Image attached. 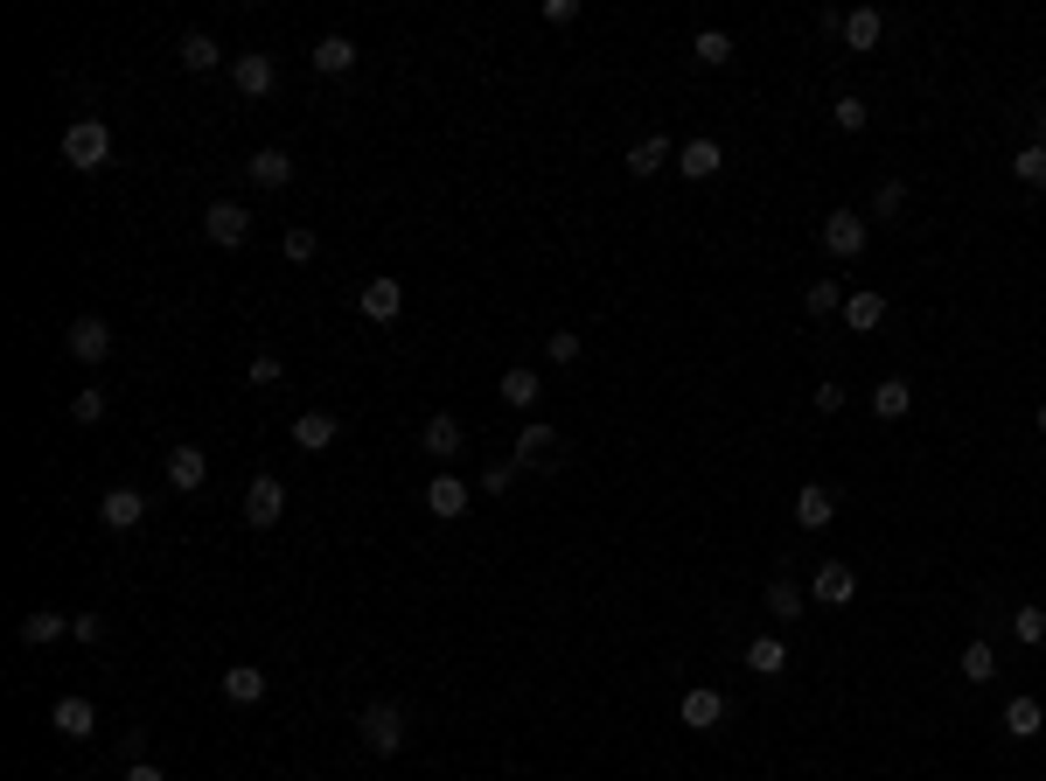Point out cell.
Instances as JSON below:
<instances>
[{
    "label": "cell",
    "instance_id": "cell-1",
    "mask_svg": "<svg viewBox=\"0 0 1046 781\" xmlns=\"http://www.w3.org/2000/svg\"><path fill=\"white\" fill-rule=\"evenodd\" d=\"M63 161H70L77 175L112 168V126H105V119H77V126H63Z\"/></svg>",
    "mask_w": 1046,
    "mask_h": 781
},
{
    "label": "cell",
    "instance_id": "cell-2",
    "mask_svg": "<svg viewBox=\"0 0 1046 781\" xmlns=\"http://www.w3.org/2000/svg\"><path fill=\"white\" fill-rule=\"evenodd\" d=\"M866 238H872V224L858 217V210H830V217H823V251H830V258H845V266H851L858 251H866Z\"/></svg>",
    "mask_w": 1046,
    "mask_h": 781
},
{
    "label": "cell",
    "instance_id": "cell-3",
    "mask_svg": "<svg viewBox=\"0 0 1046 781\" xmlns=\"http://www.w3.org/2000/svg\"><path fill=\"white\" fill-rule=\"evenodd\" d=\"M203 238L224 245V251H238L251 238V210H245V202H209V210H203Z\"/></svg>",
    "mask_w": 1046,
    "mask_h": 781
},
{
    "label": "cell",
    "instance_id": "cell-4",
    "mask_svg": "<svg viewBox=\"0 0 1046 781\" xmlns=\"http://www.w3.org/2000/svg\"><path fill=\"white\" fill-rule=\"evenodd\" d=\"M279 516H286V482H279V475H258V482L245 488V524H251V531H273Z\"/></svg>",
    "mask_w": 1046,
    "mask_h": 781
},
{
    "label": "cell",
    "instance_id": "cell-5",
    "mask_svg": "<svg viewBox=\"0 0 1046 781\" xmlns=\"http://www.w3.org/2000/svg\"><path fill=\"white\" fill-rule=\"evenodd\" d=\"M363 747H371V753H398V747H405V712L391 705V698L363 712Z\"/></svg>",
    "mask_w": 1046,
    "mask_h": 781
},
{
    "label": "cell",
    "instance_id": "cell-6",
    "mask_svg": "<svg viewBox=\"0 0 1046 781\" xmlns=\"http://www.w3.org/2000/svg\"><path fill=\"white\" fill-rule=\"evenodd\" d=\"M230 85H238V98H273V85H279V63L266 57V49H251V57H238V63H230Z\"/></svg>",
    "mask_w": 1046,
    "mask_h": 781
},
{
    "label": "cell",
    "instance_id": "cell-7",
    "mask_svg": "<svg viewBox=\"0 0 1046 781\" xmlns=\"http://www.w3.org/2000/svg\"><path fill=\"white\" fill-rule=\"evenodd\" d=\"M719 168H726V147H719L712 134H698V140L677 147V175H684V181H712Z\"/></svg>",
    "mask_w": 1046,
    "mask_h": 781
},
{
    "label": "cell",
    "instance_id": "cell-8",
    "mask_svg": "<svg viewBox=\"0 0 1046 781\" xmlns=\"http://www.w3.org/2000/svg\"><path fill=\"white\" fill-rule=\"evenodd\" d=\"M356 307H363V315H371L377 328H391V322L405 315V286H398V279H363V294H356Z\"/></svg>",
    "mask_w": 1046,
    "mask_h": 781
},
{
    "label": "cell",
    "instance_id": "cell-9",
    "mask_svg": "<svg viewBox=\"0 0 1046 781\" xmlns=\"http://www.w3.org/2000/svg\"><path fill=\"white\" fill-rule=\"evenodd\" d=\"M851 593H858V572H851V565H837V558H823V565H817V580H809V601H817V607H845Z\"/></svg>",
    "mask_w": 1046,
    "mask_h": 781
},
{
    "label": "cell",
    "instance_id": "cell-10",
    "mask_svg": "<svg viewBox=\"0 0 1046 781\" xmlns=\"http://www.w3.org/2000/svg\"><path fill=\"white\" fill-rule=\"evenodd\" d=\"M49 725H57L63 740H91V733H98V705L70 691V698H57V705H49Z\"/></svg>",
    "mask_w": 1046,
    "mask_h": 781
},
{
    "label": "cell",
    "instance_id": "cell-11",
    "mask_svg": "<svg viewBox=\"0 0 1046 781\" xmlns=\"http://www.w3.org/2000/svg\"><path fill=\"white\" fill-rule=\"evenodd\" d=\"M677 719H684L691 733H719V725H726V698H719L712 684H698V691H684V705H677Z\"/></svg>",
    "mask_w": 1046,
    "mask_h": 781
},
{
    "label": "cell",
    "instance_id": "cell-12",
    "mask_svg": "<svg viewBox=\"0 0 1046 781\" xmlns=\"http://www.w3.org/2000/svg\"><path fill=\"white\" fill-rule=\"evenodd\" d=\"M63 343H70V356H77V363H105V356H112V328H105L98 315H77Z\"/></svg>",
    "mask_w": 1046,
    "mask_h": 781
},
{
    "label": "cell",
    "instance_id": "cell-13",
    "mask_svg": "<svg viewBox=\"0 0 1046 781\" xmlns=\"http://www.w3.org/2000/svg\"><path fill=\"white\" fill-rule=\"evenodd\" d=\"M98 516H105V531H134L140 516H147V496L119 482V488H105V496H98Z\"/></svg>",
    "mask_w": 1046,
    "mask_h": 781
},
{
    "label": "cell",
    "instance_id": "cell-14",
    "mask_svg": "<svg viewBox=\"0 0 1046 781\" xmlns=\"http://www.w3.org/2000/svg\"><path fill=\"white\" fill-rule=\"evenodd\" d=\"M335 433H343V419H335V412H300V419H294V447H300V454H328Z\"/></svg>",
    "mask_w": 1046,
    "mask_h": 781
},
{
    "label": "cell",
    "instance_id": "cell-15",
    "mask_svg": "<svg viewBox=\"0 0 1046 781\" xmlns=\"http://www.w3.org/2000/svg\"><path fill=\"white\" fill-rule=\"evenodd\" d=\"M245 175H251V189H286V181H294V154L286 147H258Z\"/></svg>",
    "mask_w": 1046,
    "mask_h": 781
},
{
    "label": "cell",
    "instance_id": "cell-16",
    "mask_svg": "<svg viewBox=\"0 0 1046 781\" xmlns=\"http://www.w3.org/2000/svg\"><path fill=\"white\" fill-rule=\"evenodd\" d=\"M426 510L440 516V524L467 516V482H461V475H433V482H426Z\"/></svg>",
    "mask_w": 1046,
    "mask_h": 781
},
{
    "label": "cell",
    "instance_id": "cell-17",
    "mask_svg": "<svg viewBox=\"0 0 1046 781\" xmlns=\"http://www.w3.org/2000/svg\"><path fill=\"white\" fill-rule=\"evenodd\" d=\"M203 482H209V454L203 447H168V488L189 496V488H203Z\"/></svg>",
    "mask_w": 1046,
    "mask_h": 781
},
{
    "label": "cell",
    "instance_id": "cell-18",
    "mask_svg": "<svg viewBox=\"0 0 1046 781\" xmlns=\"http://www.w3.org/2000/svg\"><path fill=\"white\" fill-rule=\"evenodd\" d=\"M552 454H559V433H552V426H523L516 447H510L516 467H552Z\"/></svg>",
    "mask_w": 1046,
    "mask_h": 781
},
{
    "label": "cell",
    "instance_id": "cell-19",
    "mask_svg": "<svg viewBox=\"0 0 1046 781\" xmlns=\"http://www.w3.org/2000/svg\"><path fill=\"white\" fill-rule=\"evenodd\" d=\"M837 36H845L858 57H866V49H879V36H886V14H879V8H851L845 21H837Z\"/></svg>",
    "mask_w": 1046,
    "mask_h": 781
},
{
    "label": "cell",
    "instance_id": "cell-20",
    "mask_svg": "<svg viewBox=\"0 0 1046 781\" xmlns=\"http://www.w3.org/2000/svg\"><path fill=\"white\" fill-rule=\"evenodd\" d=\"M224 698L230 705H266V670L258 663H230L224 670Z\"/></svg>",
    "mask_w": 1046,
    "mask_h": 781
},
{
    "label": "cell",
    "instance_id": "cell-21",
    "mask_svg": "<svg viewBox=\"0 0 1046 781\" xmlns=\"http://www.w3.org/2000/svg\"><path fill=\"white\" fill-rule=\"evenodd\" d=\"M175 63H181V70H189V77H209V70H217V63H224V49H217V42H209L203 29H189V36H181V42H175Z\"/></svg>",
    "mask_w": 1046,
    "mask_h": 781
},
{
    "label": "cell",
    "instance_id": "cell-22",
    "mask_svg": "<svg viewBox=\"0 0 1046 781\" xmlns=\"http://www.w3.org/2000/svg\"><path fill=\"white\" fill-rule=\"evenodd\" d=\"M418 447H426L433 461H454L461 454V419H454V412H433L426 433H418Z\"/></svg>",
    "mask_w": 1046,
    "mask_h": 781
},
{
    "label": "cell",
    "instance_id": "cell-23",
    "mask_svg": "<svg viewBox=\"0 0 1046 781\" xmlns=\"http://www.w3.org/2000/svg\"><path fill=\"white\" fill-rule=\"evenodd\" d=\"M495 390H503V405H516V412H531V405L544 398V377L531 370V363H516V370H503V384H495Z\"/></svg>",
    "mask_w": 1046,
    "mask_h": 781
},
{
    "label": "cell",
    "instance_id": "cell-24",
    "mask_svg": "<svg viewBox=\"0 0 1046 781\" xmlns=\"http://www.w3.org/2000/svg\"><path fill=\"white\" fill-rule=\"evenodd\" d=\"M830 516H837V496H830L823 482H809L802 496H796V524L802 531H830Z\"/></svg>",
    "mask_w": 1046,
    "mask_h": 781
},
{
    "label": "cell",
    "instance_id": "cell-25",
    "mask_svg": "<svg viewBox=\"0 0 1046 781\" xmlns=\"http://www.w3.org/2000/svg\"><path fill=\"white\" fill-rule=\"evenodd\" d=\"M879 322H886V294H872V286L866 294H845V328L851 335H872Z\"/></svg>",
    "mask_w": 1046,
    "mask_h": 781
},
{
    "label": "cell",
    "instance_id": "cell-26",
    "mask_svg": "<svg viewBox=\"0 0 1046 781\" xmlns=\"http://www.w3.org/2000/svg\"><path fill=\"white\" fill-rule=\"evenodd\" d=\"M907 412H914V384L907 377L872 384V419H907Z\"/></svg>",
    "mask_w": 1046,
    "mask_h": 781
},
{
    "label": "cell",
    "instance_id": "cell-27",
    "mask_svg": "<svg viewBox=\"0 0 1046 781\" xmlns=\"http://www.w3.org/2000/svg\"><path fill=\"white\" fill-rule=\"evenodd\" d=\"M670 154H677V147H670L663 134H649V140H635V147H628V175H635V181H649L657 168H670Z\"/></svg>",
    "mask_w": 1046,
    "mask_h": 781
},
{
    "label": "cell",
    "instance_id": "cell-28",
    "mask_svg": "<svg viewBox=\"0 0 1046 781\" xmlns=\"http://www.w3.org/2000/svg\"><path fill=\"white\" fill-rule=\"evenodd\" d=\"M1005 733L1012 740H1039L1046 733V705H1039V698H1012V705H1005Z\"/></svg>",
    "mask_w": 1046,
    "mask_h": 781
},
{
    "label": "cell",
    "instance_id": "cell-29",
    "mask_svg": "<svg viewBox=\"0 0 1046 781\" xmlns=\"http://www.w3.org/2000/svg\"><path fill=\"white\" fill-rule=\"evenodd\" d=\"M314 70H322V77L356 70V42L349 36H322V42H314Z\"/></svg>",
    "mask_w": 1046,
    "mask_h": 781
},
{
    "label": "cell",
    "instance_id": "cell-30",
    "mask_svg": "<svg viewBox=\"0 0 1046 781\" xmlns=\"http://www.w3.org/2000/svg\"><path fill=\"white\" fill-rule=\"evenodd\" d=\"M747 670L781 676V670H789V642H781V635H753V642H747Z\"/></svg>",
    "mask_w": 1046,
    "mask_h": 781
},
{
    "label": "cell",
    "instance_id": "cell-31",
    "mask_svg": "<svg viewBox=\"0 0 1046 781\" xmlns=\"http://www.w3.org/2000/svg\"><path fill=\"white\" fill-rule=\"evenodd\" d=\"M57 635H70V614H49V607L42 614H21V642H29V649H49Z\"/></svg>",
    "mask_w": 1046,
    "mask_h": 781
},
{
    "label": "cell",
    "instance_id": "cell-32",
    "mask_svg": "<svg viewBox=\"0 0 1046 781\" xmlns=\"http://www.w3.org/2000/svg\"><path fill=\"white\" fill-rule=\"evenodd\" d=\"M900 210H907V181L886 175L879 189H872V217H879V224H900Z\"/></svg>",
    "mask_w": 1046,
    "mask_h": 781
},
{
    "label": "cell",
    "instance_id": "cell-33",
    "mask_svg": "<svg viewBox=\"0 0 1046 781\" xmlns=\"http://www.w3.org/2000/svg\"><path fill=\"white\" fill-rule=\"evenodd\" d=\"M691 57H698V63H712V70L732 63V36H726V29H698V36H691Z\"/></svg>",
    "mask_w": 1046,
    "mask_h": 781
},
{
    "label": "cell",
    "instance_id": "cell-34",
    "mask_svg": "<svg viewBox=\"0 0 1046 781\" xmlns=\"http://www.w3.org/2000/svg\"><path fill=\"white\" fill-rule=\"evenodd\" d=\"M768 614L774 621H802V586L796 580H768Z\"/></svg>",
    "mask_w": 1046,
    "mask_h": 781
},
{
    "label": "cell",
    "instance_id": "cell-35",
    "mask_svg": "<svg viewBox=\"0 0 1046 781\" xmlns=\"http://www.w3.org/2000/svg\"><path fill=\"white\" fill-rule=\"evenodd\" d=\"M802 307H809V315H845V286H837V279H809Z\"/></svg>",
    "mask_w": 1046,
    "mask_h": 781
},
{
    "label": "cell",
    "instance_id": "cell-36",
    "mask_svg": "<svg viewBox=\"0 0 1046 781\" xmlns=\"http://www.w3.org/2000/svg\"><path fill=\"white\" fill-rule=\"evenodd\" d=\"M830 119H837V134H866L872 106H866V98H858V91H845V98H837V106H830Z\"/></svg>",
    "mask_w": 1046,
    "mask_h": 781
},
{
    "label": "cell",
    "instance_id": "cell-37",
    "mask_svg": "<svg viewBox=\"0 0 1046 781\" xmlns=\"http://www.w3.org/2000/svg\"><path fill=\"white\" fill-rule=\"evenodd\" d=\"M998 676V656H990V642H970L963 649V684H990Z\"/></svg>",
    "mask_w": 1046,
    "mask_h": 781
},
{
    "label": "cell",
    "instance_id": "cell-38",
    "mask_svg": "<svg viewBox=\"0 0 1046 781\" xmlns=\"http://www.w3.org/2000/svg\"><path fill=\"white\" fill-rule=\"evenodd\" d=\"M1012 635L1026 649H1039L1046 642V607H1012Z\"/></svg>",
    "mask_w": 1046,
    "mask_h": 781
},
{
    "label": "cell",
    "instance_id": "cell-39",
    "mask_svg": "<svg viewBox=\"0 0 1046 781\" xmlns=\"http://www.w3.org/2000/svg\"><path fill=\"white\" fill-rule=\"evenodd\" d=\"M1012 175L1026 181V189H1046V147H1018V161H1012Z\"/></svg>",
    "mask_w": 1046,
    "mask_h": 781
},
{
    "label": "cell",
    "instance_id": "cell-40",
    "mask_svg": "<svg viewBox=\"0 0 1046 781\" xmlns=\"http://www.w3.org/2000/svg\"><path fill=\"white\" fill-rule=\"evenodd\" d=\"M516 475H523L516 461H489V467H482V496H510V488H516Z\"/></svg>",
    "mask_w": 1046,
    "mask_h": 781
},
{
    "label": "cell",
    "instance_id": "cell-41",
    "mask_svg": "<svg viewBox=\"0 0 1046 781\" xmlns=\"http://www.w3.org/2000/svg\"><path fill=\"white\" fill-rule=\"evenodd\" d=\"M70 419H77V426H98V419H105V390H77V398H70Z\"/></svg>",
    "mask_w": 1046,
    "mask_h": 781
},
{
    "label": "cell",
    "instance_id": "cell-42",
    "mask_svg": "<svg viewBox=\"0 0 1046 781\" xmlns=\"http://www.w3.org/2000/svg\"><path fill=\"white\" fill-rule=\"evenodd\" d=\"M580 349H586V343H580V335H572V328L544 335V356H552V363H580Z\"/></svg>",
    "mask_w": 1046,
    "mask_h": 781
},
{
    "label": "cell",
    "instance_id": "cell-43",
    "mask_svg": "<svg viewBox=\"0 0 1046 781\" xmlns=\"http://www.w3.org/2000/svg\"><path fill=\"white\" fill-rule=\"evenodd\" d=\"M314 251H322V238H314L307 224H294V230H286V258H294V266H307Z\"/></svg>",
    "mask_w": 1046,
    "mask_h": 781
},
{
    "label": "cell",
    "instance_id": "cell-44",
    "mask_svg": "<svg viewBox=\"0 0 1046 781\" xmlns=\"http://www.w3.org/2000/svg\"><path fill=\"white\" fill-rule=\"evenodd\" d=\"M279 377H286V363H279L273 349H266V356H251V384H258V390H273Z\"/></svg>",
    "mask_w": 1046,
    "mask_h": 781
},
{
    "label": "cell",
    "instance_id": "cell-45",
    "mask_svg": "<svg viewBox=\"0 0 1046 781\" xmlns=\"http://www.w3.org/2000/svg\"><path fill=\"white\" fill-rule=\"evenodd\" d=\"M70 635L85 642V649H98L105 642V614H70Z\"/></svg>",
    "mask_w": 1046,
    "mask_h": 781
},
{
    "label": "cell",
    "instance_id": "cell-46",
    "mask_svg": "<svg viewBox=\"0 0 1046 781\" xmlns=\"http://www.w3.org/2000/svg\"><path fill=\"white\" fill-rule=\"evenodd\" d=\"M809 405H817L823 419H830V412H845V384H830V377H823L817 390H809Z\"/></svg>",
    "mask_w": 1046,
    "mask_h": 781
},
{
    "label": "cell",
    "instance_id": "cell-47",
    "mask_svg": "<svg viewBox=\"0 0 1046 781\" xmlns=\"http://www.w3.org/2000/svg\"><path fill=\"white\" fill-rule=\"evenodd\" d=\"M544 21H552V29H572V21H580V0H544Z\"/></svg>",
    "mask_w": 1046,
    "mask_h": 781
},
{
    "label": "cell",
    "instance_id": "cell-48",
    "mask_svg": "<svg viewBox=\"0 0 1046 781\" xmlns=\"http://www.w3.org/2000/svg\"><path fill=\"white\" fill-rule=\"evenodd\" d=\"M126 781H168V774L154 768V761H134V768H126Z\"/></svg>",
    "mask_w": 1046,
    "mask_h": 781
},
{
    "label": "cell",
    "instance_id": "cell-49",
    "mask_svg": "<svg viewBox=\"0 0 1046 781\" xmlns=\"http://www.w3.org/2000/svg\"><path fill=\"white\" fill-rule=\"evenodd\" d=\"M1033 147H1046V106L1033 112Z\"/></svg>",
    "mask_w": 1046,
    "mask_h": 781
},
{
    "label": "cell",
    "instance_id": "cell-50",
    "mask_svg": "<svg viewBox=\"0 0 1046 781\" xmlns=\"http://www.w3.org/2000/svg\"><path fill=\"white\" fill-rule=\"evenodd\" d=\"M1033 419H1039V433H1046V398H1039V412H1033Z\"/></svg>",
    "mask_w": 1046,
    "mask_h": 781
}]
</instances>
